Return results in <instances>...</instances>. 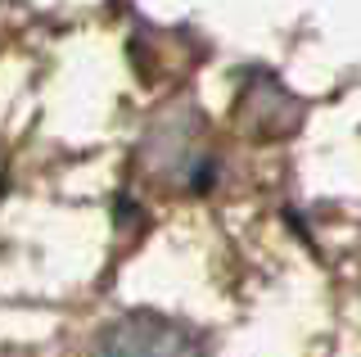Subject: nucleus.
<instances>
[{
	"label": "nucleus",
	"instance_id": "nucleus-1",
	"mask_svg": "<svg viewBox=\"0 0 361 357\" xmlns=\"http://www.w3.org/2000/svg\"><path fill=\"white\" fill-rule=\"evenodd\" d=\"M95 357H208L185 321L158 312H122L95 334Z\"/></svg>",
	"mask_w": 361,
	"mask_h": 357
}]
</instances>
